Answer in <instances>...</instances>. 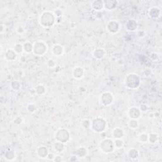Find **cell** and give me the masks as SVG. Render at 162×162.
Masks as SVG:
<instances>
[{"mask_svg": "<svg viewBox=\"0 0 162 162\" xmlns=\"http://www.w3.org/2000/svg\"><path fill=\"white\" fill-rule=\"evenodd\" d=\"M16 31L18 34H22L24 33V29L23 28V27L22 25H19L17 27Z\"/></svg>", "mask_w": 162, "mask_h": 162, "instance_id": "obj_37", "label": "cell"}, {"mask_svg": "<svg viewBox=\"0 0 162 162\" xmlns=\"http://www.w3.org/2000/svg\"><path fill=\"white\" fill-rule=\"evenodd\" d=\"M23 51H25V52L27 53H29L30 52H33V45H32L31 43L29 42H27L23 44Z\"/></svg>", "mask_w": 162, "mask_h": 162, "instance_id": "obj_25", "label": "cell"}, {"mask_svg": "<svg viewBox=\"0 0 162 162\" xmlns=\"http://www.w3.org/2000/svg\"><path fill=\"white\" fill-rule=\"evenodd\" d=\"M48 47L46 42L42 41H38L34 42L33 45V52L35 55L41 57L43 56L47 52Z\"/></svg>", "mask_w": 162, "mask_h": 162, "instance_id": "obj_5", "label": "cell"}, {"mask_svg": "<svg viewBox=\"0 0 162 162\" xmlns=\"http://www.w3.org/2000/svg\"><path fill=\"white\" fill-rule=\"evenodd\" d=\"M35 92L38 95H43L46 93V89L45 87L42 84H39L35 88Z\"/></svg>", "mask_w": 162, "mask_h": 162, "instance_id": "obj_23", "label": "cell"}, {"mask_svg": "<svg viewBox=\"0 0 162 162\" xmlns=\"http://www.w3.org/2000/svg\"><path fill=\"white\" fill-rule=\"evenodd\" d=\"M51 52L55 57H60L64 52V50L63 47L60 45H55L53 46Z\"/></svg>", "mask_w": 162, "mask_h": 162, "instance_id": "obj_13", "label": "cell"}, {"mask_svg": "<svg viewBox=\"0 0 162 162\" xmlns=\"http://www.w3.org/2000/svg\"><path fill=\"white\" fill-rule=\"evenodd\" d=\"M113 142L115 148H117V149H121L124 147V142L122 139H115Z\"/></svg>", "mask_w": 162, "mask_h": 162, "instance_id": "obj_28", "label": "cell"}, {"mask_svg": "<svg viewBox=\"0 0 162 162\" xmlns=\"http://www.w3.org/2000/svg\"><path fill=\"white\" fill-rule=\"evenodd\" d=\"M127 155H128L129 158H130V159L135 160V159L137 158L138 157H139V151H138L137 149H136L135 148H131L128 151Z\"/></svg>", "mask_w": 162, "mask_h": 162, "instance_id": "obj_22", "label": "cell"}, {"mask_svg": "<svg viewBox=\"0 0 162 162\" xmlns=\"http://www.w3.org/2000/svg\"><path fill=\"white\" fill-rule=\"evenodd\" d=\"M17 53L14 50L8 49L7 50L5 53V58L8 61H13L16 59Z\"/></svg>", "mask_w": 162, "mask_h": 162, "instance_id": "obj_15", "label": "cell"}, {"mask_svg": "<svg viewBox=\"0 0 162 162\" xmlns=\"http://www.w3.org/2000/svg\"><path fill=\"white\" fill-rule=\"evenodd\" d=\"M39 23L45 28L53 27L57 22V17L53 12L49 11H46L42 12L39 17Z\"/></svg>", "mask_w": 162, "mask_h": 162, "instance_id": "obj_1", "label": "cell"}, {"mask_svg": "<svg viewBox=\"0 0 162 162\" xmlns=\"http://www.w3.org/2000/svg\"><path fill=\"white\" fill-rule=\"evenodd\" d=\"M48 153V149L45 146H40L37 149V155L41 158H46Z\"/></svg>", "mask_w": 162, "mask_h": 162, "instance_id": "obj_14", "label": "cell"}, {"mask_svg": "<svg viewBox=\"0 0 162 162\" xmlns=\"http://www.w3.org/2000/svg\"><path fill=\"white\" fill-rule=\"evenodd\" d=\"M65 143H61V142L57 141L53 145V149L54 151H56L58 153H62L65 149Z\"/></svg>", "mask_w": 162, "mask_h": 162, "instance_id": "obj_21", "label": "cell"}, {"mask_svg": "<svg viewBox=\"0 0 162 162\" xmlns=\"http://www.w3.org/2000/svg\"><path fill=\"white\" fill-rule=\"evenodd\" d=\"M148 137H149V135L148 134L141 133L140 134H139V136H138L137 139L140 143H147L148 141Z\"/></svg>", "mask_w": 162, "mask_h": 162, "instance_id": "obj_24", "label": "cell"}, {"mask_svg": "<svg viewBox=\"0 0 162 162\" xmlns=\"http://www.w3.org/2000/svg\"><path fill=\"white\" fill-rule=\"evenodd\" d=\"M14 51L17 54H21L23 51V45L21 44H17L14 47Z\"/></svg>", "mask_w": 162, "mask_h": 162, "instance_id": "obj_31", "label": "cell"}, {"mask_svg": "<svg viewBox=\"0 0 162 162\" xmlns=\"http://www.w3.org/2000/svg\"><path fill=\"white\" fill-rule=\"evenodd\" d=\"M54 138L57 141L65 143L70 139V133L69 130L65 129H60L54 133Z\"/></svg>", "mask_w": 162, "mask_h": 162, "instance_id": "obj_6", "label": "cell"}, {"mask_svg": "<svg viewBox=\"0 0 162 162\" xmlns=\"http://www.w3.org/2000/svg\"><path fill=\"white\" fill-rule=\"evenodd\" d=\"M141 84V79L136 74H129L126 76L125 79V84L130 89H135L139 87Z\"/></svg>", "mask_w": 162, "mask_h": 162, "instance_id": "obj_2", "label": "cell"}, {"mask_svg": "<svg viewBox=\"0 0 162 162\" xmlns=\"http://www.w3.org/2000/svg\"><path fill=\"white\" fill-rule=\"evenodd\" d=\"M100 100L101 101V103L105 106H110V105L112 104L113 102V94L108 91H106L103 93L100 97Z\"/></svg>", "mask_w": 162, "mask_h": 162, "instance_id": "obj_7", "label": "cell"}, {"mask_svg": "<svg viewBox=\"0 0 162 162\" xmlns=\"http://www.w3.org/2000/svg\"><path fill=\"white\" fill-rule=\"evenodd\" d=\"M11 86L13 89L18 90L20 89V88H21V84H20L18 81H13L11 83Z\"/></svg>", "mask_w": 162, "mask_h": 162, "instance_id": "obj_33", "label": "cell"}, {"mask_svg": "<svg viewBox=\"0 0 162 162\" xmlns=\"http://www.w3.org/2000/svg\"><path fill=\"white\" fill-rule=\"evenodd\" d=\"M161 10L158 7H152L149 10V16L151 18L156 19L160 17Z\"/></svg>", "mask_w": 162, "mask_h": 162, "instance_id": "obj_12", "label": "cell"}, {"mask_svg": "<svg viewBox=\"0 0 162 162\" xmlns=\"http://www.w3.org/2000/svg\"><path fill=\"white\" fill-rule=\"evenodd\" d=\"M53 13L55 16H56V17L58 18L59 17H61L62 15V11L60 9H57V10H55Z\"/></svg>", "mask_w": 162, "mask_h": 162, "instance_id": "obj_35", "label": "cell"}, {"mask_svg": "<svg viewBox=\"0 0 162 162\" xmlns=\"http://www.w3.org/2000/svg\"><path fill=\"white\" fill-rule=\"evenodd\" d=\"M107 124L103 118L97 117L93 119L91 122V128L93 129L94 132L97 133H101L104 132Z\"/></svg>", "mask_w": 162, "mask_h": 162, "instance_id": "obj_3", "label": "cell"}, {"mask_svg": "<svg viewBox=\"0 0 162 162\" xmlns=\"http://www.w3.org/2000/svg\"><path fill=\"white\" fill-rule=\"evenodd\" d=\"M127 124L129 127L132 129H136L138 127V126H139V123H138L137 120L135 119H130Z\"/></svg>", "mask_w": 162, "mask_h": 162, "instance_id": "obj_27", "label": "cell"}, {"mask_svg": "<svg viewBox=\"0 0 162 162\" xmlns=\"http://www.w3.org/2000/svg\"><path fill=\"white\" fill-rule=\"evenodd\" d=\"M158 140V136L155 133H151L149 135L148 141L151 144H155Z\"/></svg>", "mask_w": 162, "mask_h": 162, "instance_id": "obj_26", "label": "cell"}, {"mask_svg": "<svg viewBox=\"0 0 162 162\" xmlns=\"http://www.w3.org/2000/svg\"><path fill=\"white\" fill-rule=\"evenodd\" d=\"M91 122L88 119H84L81 122V125L82 128H84L85 129H88L91 127Z\"/></svg>", "mask_w": 162, "mask_h": 162, "instance_id": "obj_30", "label": "cell"}, {"mask_svg": "<svg viewBox=\"0 0 162 162\" xmlns=\"http://www.w3.org/2000/svg\"><path fill=\"white\" fill-rule=\"evenodd\" d=\"M137 27V23L135 20H129L126 23V29L129 31H134Z\"/></svg>", "mask_w": 162, "mask_h": 162, "instance_id": "obj_19", "label": "cell"}, {"mask_svg": "<svg viewBox=\"0 0 162 162\" xmlns=\"http://www.w3.org/2000/svg\"><path fill=\"white\" fill-rule=\"evenodd\" d=\"M112 134L115 139H122L124 135V131L120 127H117L113 129Z\"/></svg>", "mask_w": 162, "mask_h": 162, "instance_id": "obj_16", "label": "cell"}, {"mask_svg": "<svg viewBox=\"0 0 162 162\" xmlns=\"http://www.w3.org/2000/svg\"><path fill=\"white\" fill-rule=\"evenodd\" d=\"M139 110L141 112H145L147 110V106L146 105H141L139 107Z\"/></svg>", "mask_w": 162, "mask_h": 162, "instance_id": "obj_40", "label": "cell"}, {"mask_svg": "<svg viewBox=\"0 0 162 162\" xmlns=\"http://www.w3.org/2000/svg\"><path fill=\"white\" fill-rule=\"evenodd\" d=\"M87 154H88V149L83 146L77 149L76 151L74 153V155L78 158H84Z\"/></svg>", "mask_w": 162, "mask_h": 162, "instance_id": "obj_17", "label": "cell"}, {"mask_svg": "<svg viewBox=\"0 0 162 162\" xmlns=\"http://www.w3.org/2000/svg\"><path fill=\"white\" fill-rule=\"evenodd\" d=\"M120 24L115 21H110L106 25V29L110 34H116L120 30Z\"/></svg>", "mask_w": 162, "mask_h": 162, "instance_id": "obj_8", "label": "cell"}, {"mask_svg": "<svg viewBox=\"0 0 162 162\" xmlns=\"http://www.w3.org/2000/svg\"><path fill=\"white\" fill-rule=\"evenodd\" d=\"M54 156H55V155H54L53 153H49L48 156H47V157H46V158H48L50 160H52L53 161V159H54Z\"/></svg>", "mask_w": 162, "mask_h": 162, "instance_id": "obj_39", "label": "cell"}, {"mask_svg": "<svg viewBox=\"0 0 162 162\" xmlns=\"http://www.w3.org/2000/svg\"><path fill=\"white\" fill-rule=\"evenodd\" d=\"M142 112L137 107H131L128 110L127 115L130 118V119H135L137 120L141 116Z\"/></svg>", "mask_w": 162, "mask_h": 162, "instance_id": "obj_9", "label": "cell"}, {"mask_svg": "<svg viewBox=\"0 0 162 162\" xmlns=\"http://www.w3.org/2000/svg\"><path fill=\"white\" fill-rule=\"evenodd\" d=\"M99 148L103 153L108 154L112 153L115 148L114 142L110 138H106L100 142Z\"/></svg>", "mask_w": 162, "mask_h": 162, "instance_id": "obj_4", "label": "cell"}, {"mask_svg": "<svg viewBox=\"0 0 162 162\" xmlns=\"http://www.w3.org/2000/svg\"><path fill=\"white\" fill-rule=\"evenodd\" d=\"M5 158L8 161H13L15 158V155L14 151H11V150L10 151H6V153L5 155Z\"/></svg>", "mask_w": 162, "mask_h": 162, "instance_id": "obj_29", "label": "cell"}, {"mask_svg": "<svg viewBox=\"0 0 162 162\" xmlns=\"http://www.w3.org/2000/svg\"><path fill=\"white\" fill-rule=\"evenodd\" d=\"M104 8L108 11H112L116 8L117 6L118 1H115V0H107V1H104Z\"/></svg>", "mask_w": 162, "mask_h": 162, "instance_id": "obj_10", "label": "cell"}, {"mask_svg": "<svg viewBox=\"0 0 162 162\" xmlns=\"http://www.w3.org/2000/svg\"><path fill=\"white\" fill-rule=\"evenodd\" d=\"M53 161H56V162H61L63 161L62 158V157L60 156H55L54 158V159L53 160Z\"/></svg>", "mask_w": 162, "mask_h": 162, "instance_id": "obj_38", "label": "cell"}, {"mask_svg": "<svg viewBox=\"0 0 162 162\" xmlns=\"http://www.w3.org/2000/svg\"><path fill=\"white\" fill-rule=\"evenodd\" d=\"M22 121H23L22 118L21 117H17V118H15V119L14 120V123H15V124H17V125H19V124H22Z\"/></svg>", "mask_w": 162, "mask_h": 162, "instance_id": "obj_36", "label": "cell"}, {"mask_svg": "<svg viewBox=\"0 0 162 162\" xmlns=\"http://www.w3.org/2000/svg\"><path fill=\"white\" fill-rule=\"evenodd\" d=\"M73 77L76 79H81L84 76V70L81 66H76L73 70Z\"/></svg>", "mask_w": 162, "mask_h": 162, "instance_id": "obj_11", "label": "cell"}, {"mask_svg": "<svg viewBox=\"0 0 162 162\" xmlns=\"http://www.w3.org/2000/svg\"><path fill=\"white\" fill-rule=\"evenodd\" d=\"M93 54V57L94 58L96 59H98V60H100V59H102L105 57V51L103 49L97 48V49L94 50Z\"/></svg>", "mask_w": 162, "mask_h": 162, "instance_id": "obj_18", "label": "cell"}, {"mask_svg": "<svg viewBox=\"0 0 162 162\" xmlns=\"http://www.w3.org/2000/svg\"><path fill=\"white\" fill-rule=\"evenodd\" d=\"M36 109H37L36 106H35V105L33 104V103L29 104L28 106H27V110H28V111L30 113L35 112V110H36Z\"/></svg>", "mask_w": 162, "mask_h": 162, "instance_id": "obj_34", "label": "cell"}, {"mask_svg": "<svg viewBox=\"0 0 162 162\" xmlns=\"http://www.w3.org/2000/svg\"><path fill=\"white\" fill-rule=\"evenodd\" d=\"M91 6L93 8L97 11H100L104 8V3L103 1H94L92 2Z\"/></svg>", "mask_w": 162, "mask_h": 162, "instance_id": "obj_20", "label": "cell"}, {"mask_svg": "<svg viewBox=\"0 0 162 162\" xmlns=\"http://www.w3.org/2000/svg\"><path fill=\"white\" fill-rule=\"evenodd\" d=\"M46 65L50 69H53L57 65L56 62L53 59H49L48 62H46Z\"/></svg>", "mask_w": 162, "mask_h": 162, "instance_id": "obj_32", "label": "cell"}]
</instances>
